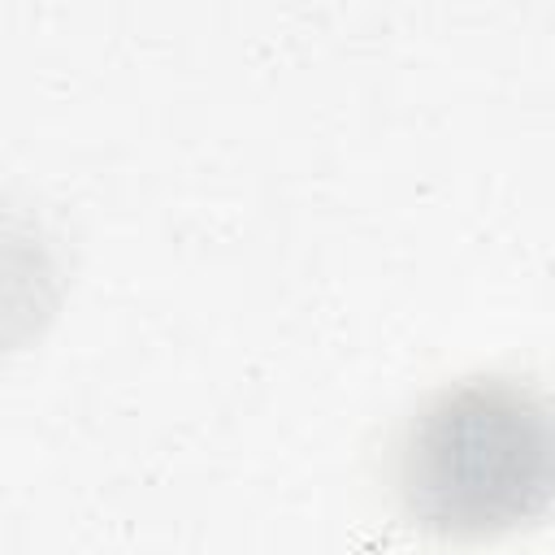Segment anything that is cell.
Instances as JSON below:
<instances>
[{
    "label": "cell",
    "mask_w": 555,
    "mask_h": 555,
    "mask_svg": "<svg viewBox=\"0 0 555 555\" xmlns=\"http://www.w3.org/2000/svg\"><path fill=\"white\" fill-rule=\"evenodd\" d=\"M395 490L434 538L490 542L555 512V395L512 377L438 390L403 425Z\"/></svg>",
    "instance_id": "6da1fadb"
}]
</instances>
